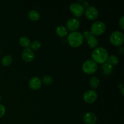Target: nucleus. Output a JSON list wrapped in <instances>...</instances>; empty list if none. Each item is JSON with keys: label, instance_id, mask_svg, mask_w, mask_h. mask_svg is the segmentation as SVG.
<instances>
[{"label": "nucleus", "instance_id": "f257e3e1", "mask_svg": "<svg viewBox=\"0 0 124 124\" xmlns=\"http://www.w3.org/2000/svg\"><path fill=\"white\" fill-rule=\"evenodd\" d=\"M93 61L98 64H104L106 62L108 58L107 50L103 47H98L93 51L92 54Z\"/></svg>", "mask_w": 124, "mask_h": 124}, {"label": "nucleus", "instance_id": "f03ea898", "mask_svg": "<svg viewBox=\"0 0 124 124\" xmlns=\"http://www.w3.org/2000/svg\"><path fill=\"white\" fill-rule=\"evenodd\" d=\"M84 37L82 33L79 31H73L67 36L69 44L72 47H78L84 42Z\"/></svg>", "mask_w": 124, "mask_h": 124}, {"label": "nucleus", "instance_id": "7ed1b4c3", "mask_svg": "<svg viewBox=\"0 0 124 124\" xmlns=\"http://www.w3.org/2000/svg\"><path fill=\"white\" fill-rule=\"evenodd\" d=\"M106 30V25L102 21H96L91 26L90 33L94 36H99L104 33Z\"/></svg>", "mask_w": 124, "mask_h": 124}, {"label": "nucleus", "instance_id": "20e7f679", "mask_svg": "<svg viewBox=\"0 0 124 124\" xmlns=\"http://www.w3.org/2000/svg\"><path fill=\"white\" fill-rule=\"evenodd\" d=\"M98 69V65L93 60L85 61L82 65V70L84 73L88 75H92L95 73Z\"/></svg>", "mask_w": 124, "mask_h": 124}, {"label": "nucleus", "instance_id": "39448f33", "mask_svg": "<svg viewBox=\"0 0 124 124\" xmlns=\"http://www.w3.org/2000/svg\"><path fill=\"white\" fill-rule=\"evenodd\" d=\"M124 40V34L121 31H115L110 36V41L113 46H120L123 44Z\"/></svg>", "mask_w": 124, "mask_h": 124}, {"label": "nucleus", "instance_id": "423d86ee", "mask_svg": "<svg viewBox=\"0 0 124 124\" xmlns=\"http://www.w3.org/2000/svg\"><path fill=\"white\" fill-rule=\"evenodd\" d=\"M71 12L76 17H80L84 13V7L82 5L78 3H71L69 6Z\"/></svg>", "mask_w": 124, "mask_h": 124}, {"label": "nucleus", "instance_id": "0eeeda50", "mask_svg": "<svg viewBox=\"0 0 124 124\" xmlns=\"http://www.w3.org/2000/svg\"><path fill=\"white\" fill-rule=\"evenodd\" d=\"M98 98V94L95 91L93 90H88L84 93L83 99L85 102L92 104L95 102Z\"/></svg>", "mask_w": 124, "mask_h": 124}, {"label": "nucleus", "instance_id": "6e6552de", "mask_svg": "<svg viewBox=\"0 0 124 124\" xmlns=\"http://www.w3.org/2000/svg\"><path fill=\"white\" fill-rule=\"evenodd\" d=\"M85 15L87 19L90 20H94L98 18L99 15V12L98 9L93 6H89L86 8L85 11Z\"/></svg>", "mask_w": 124, "mask_h": 124}, {"label": "nucleus", "instance_id": "1a4fd4ad", "mask_svg": "<svg viewBox=\"0 0 124 124\" xmlns=\"http://www.w3.org/2000/svg\"><path fill=\"white\" fill-rule=\"evenodd\" d=\"M67 28L71 31H76V30L79 28L80 21L76 18H73L68 19L67 21Z\"/></svg>", "mask_w": 124, "mask_h": 124}, {"label": "nucleus", "instance_id": "9d476101", "mask_svg": "<svg viewBox=\"0 0 124 124\" xmlns=\"http://www.w3.org/2000/svg\"><path fill=\"white\" fill-rule=\"evenodd\" d=\"M35 57L33 52L30 48H26L23 50L22 53V58L24 61L27 62H30L32 61Z\"/></svg>", "mask_w": 124, "mask_h": 124}, {"label": "nucleus", "instance_id": "9b49d317", "mask_svg": "<svg viewBox=\"0 0 124 124\" xmlns=\"http://www.w3.org/2000/svg\"><path fill=\"white\" fill-rule=\"evenodd\" d=\"M84 121L87 124H95L97 122V117L92 112L86 113L83 117Z\"/></svg>", "mask_w": 124, "mask_h": 124}, {"label": "nucleus", "instance_id": "f8f14e48", "mask_svg": "<svg viewBox=\"0 0 124 124\" xmlns=\"http://www.w3.org/2000/svg\"><path fill=\"white\" fill-rule=\"evenodd\" d=\"M29 86L33 90L39 89L42 85V81L38 77H33L29 81Z\"/></svg>", "mask_w": 124, "mask_h": 124}, {"label": "nucleus", "instance_id": "ddd939ff", "mask_svg": "<svg viewBox=\"0 0 124 124\" xmlns=\"http://www.w3.org/2000/svg\"><path fill=\"white\" fill-rule=\"evenodd\" d=\"M87 41L88 46L92 48H95L96 47L98 46V43H99L98 38L93 35H91L88 38Z\"/></svg>", "mask_w": 124, "mask_h": 124}, {"label": "nucleus", "instance_id": "4468645a", "mask_svg": "<svg viewBox=\"0 0 124 124\" xmlns=\"http://www.w3.org/2000/svg\"><path fill=\"white\" fill-rule=\"evenodd\" d=\"M113 70V67L111 65H110L109 63L105 62L102 64V71L104 75H107V76L110 75L112 73Z\"/></svg>", "mask_w": 124, "mask_h": 124}, {"label": "nucleus", "instance_id": "2eb2a0df", "mask_svg": "<svg viewBox=\"0 0 124 124\" xmlns=\"http://www.w3.org/2000/svg\"><path fill=\"white\" fill-rule=\"evenodd\" d=\"M56 33L60 37H65L67 35V30L64 25H59L56 29Z\"/></svg>", "mask_w": 124, "mask_h": 124}, {"label": "nucleus", "instance_id": "dca6fc26", "mask_svg": "<svg viewBox=\"0 0 124 124\" xmlns=\"http://www.w3.org/2000/svg\"><path fill=\"white\" fill-rule=\"evenodd\" d=\"M28 16L29 19L31 21H38L40 18V14L38 12L35 10H31L28 13Z\"/></svg>", "mask_w": 124, "mask_h": 124}, {"label": "nucleus", "instance_id": "f3484780", "mask_svg": "<svg viewBox=\"0 0 124 124\" xmlns=\"http://www.w3.org/2000/svg\"><path fill=\"white\" fill-rule=\"evenodd\" d=\"M19 44L22 47H25V48H29V47L30 46V44H31L30 39L25 36H23L19 38Z\"/></svg>", "mask_w": 124, "mask_h": 124}, {"label": "nucleus", "instance_id": "a211bd4d", "mask_svg": "<svg viewBox=\"0 0 124 124\" xmlns=\"http://www.w3.org/2000/svg\"><path fill=\"white\" fill-rule=\"evenodd\" d=\"M12 62V57L10 55H6L2 58L1 60V64L4 66H8Z\"/></svg>", "mask_w": 124, "mask_h": 124}, {"label": "nucleus", "instance_id": "6ab92c4d", "mask_svg": "<svg viewBox=\"0 0 124 124\" xmlns=\"http://www.w3.org/2000/svg\"><path fill=\"white\" fill-rule=\"evenodd\" d=\"M89 84L90 85V87H92L93 89H96V88L99 86V79L96 77H92V78L90 79Z\"/></svg>", "mask_w": 124, "mask_h": 124}, {"label": "nucleus", "instance_id": "aec40b11", "mask_svg": "<svg viewBox=\"0 0 124 124\" xmlns=\"http://www.w3.org/2000/svg\"><path fill=\"white\" fill-rule=\"evenodd\" d=\"M108 63L112 65L113 67L114 65H116L119 62V59L115 55H111L108 56L107 59Z\"/></svg>", "mask_w": 124, "mask_h": 124}, {"label": "nucleus", "instance_id": "412c9836", "mask_svg": "<svg viewBox=\"0 0 124 124\" xmlns=\"http://www.w3.org/2000/svg\"><path fill=\"white\" fill-rule=\"evenodd\" d=\"M41 47V43L39 41H34L32 43L30 44V48H31L32 50H38Z\"/></svg>", "mask_w": 124, "mask_h": 124}, {"label": "nucleus", "instance_id": "4be33fe9", "mask_svg": "<svg viewBox=\"0 0 124 124\" xmlns=\"http://www.w3.org/2000/svg\"><path fill=\"white\" fill-rule=\"evenodd\" d=\"M42 82L46 85H50L53 82V79L50 76H45L43 78Z\"/></svg>", "mask_w": 124, "mask_h": 124}, {"label": "nucleus", "instance_id": "5701e85b", "mask_svg": "<svg viewBox=\"0 0 124 124\" xmlns=\"http://www.w3.org/2000/svg\"><path fill=\"white\" fill-rule=\"evenodd\" d=\"M6 113V108L2 104H0V118L2 117Z\"/></svg>", "mask_w": 124, "mask_h": 124}, {"label": "nucleus", "instance_id": "b1692460", "mask_svg": "<svg viewBox=\"0 0 124 124\" xmlns=\"http://www.w3.org/2000/svg\"><path fill=\"white\" fill-rule=\"evenodd\" d=\"M91 35H92V33H90V31H84V33H83V37H84V38H85V39L87 40V39H88V38Z\"/></svg>", "mask_w": 124, "mask_h": 124}, {"label": "nucleus", "instance_id": "393cba45", "mask_svg": "<svg viewBox=\"0 0 124 124\" xmlns=\"http://www.w3.org/2000/svg\"><path fill=\"white\" fill-rule=\"evenodd\" d=\"M119 25L122 30L124 29V17L122 16L119 19Z\"/></svg>", "mask_w": 124, "mask_h": 124}, {"label": "nucleus", "instance_id": "a878e982", "mask_svg": "<svg viewBox=\"0 0 124 124\" xmlns=\"http://www.w3.org/2000/svg\"><path fill=\"white\" fill-rule=\"evenodd\" d=\"M119 52H121V54H122V53H123V48H122V47L120 48L119 49Z\"/></svg>", "mask_w": 124, "mask_h": 124}, {"label": "nucleus", "instance_id": "bb28decb", "mask_svg": "<svg viewBox=\"0 0 124 124\" xmlns=\"http://www.w3.org/2000/svg\"><path fill=\"white\" fill-rule=\"evenodd\" d=\"M121 92H122V94H124V92H124V88H122V91H121Z\"/></svg>", "mask_w": 124, "mask_h": 124}, {"label": "nucleus", "instance_id": "cd10ccee", "mask_svg": "<svg viewBox=\"0 0 124 124\" xmlns=\"http://www.w3.org/2000/svg\"><path fill=\"white\" fill-rule=\"evenodd\" d=\"M1 96H0V102H1Z\"/></svg>", "mask_w": 124, "mask_h": 124}, {"label": "nucleus", "instance_id": "c85d7f7f", "mask_svg": "<svg viewBox=\"0 0 124 124\" xmlns=\"http://www.w3.org/2000/svg\"><path fill=\"white\" fill-rule=\"evenodd\" d=\"M0 53H1V50H0Z\"/></svg>", "mask_w": 124, "mask_h": 124}]
</instances>
